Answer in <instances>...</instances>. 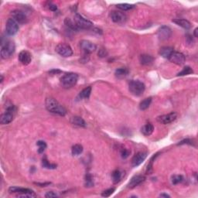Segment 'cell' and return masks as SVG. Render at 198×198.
<instances>
[{
  "mask_svg": "<svg viewBox=\"0 0 198 198\" xmlns=\"http://www.w3.org/2000/svg\"><path fill=\"white\" fill-rule=\"evenodd\" d=\"M129 70L127 69L126 67H121V68H118L116 71V76L118 78H123V77H126V76L129 74Z\"/></svg>",
  "mask_w": 198,
  "mask_h": 198,
  "instance_id": "cb8c5ba5",
  "label": "cell"
},
{
  "mask_svg": "<svg viewBox=\"0 0 198 198\" xmlns=\"http://www.w3.org/2000/svg\"><path fill=\"white\" fill-rule=\"evenodd\" d=\"M71 123L74 126H79V127H85L86 122L82 118L79 116H74L71 118Z\"/></svg>",
  "mask_w": 198,
  "mask_h": 198,
  "instance_id": "7402d4cb",
  "label": "cell"
},
{
  "mask_svg": "<svg viewBox=\"0 0 198 198\" xmlns=\"http://www.w3.org/2000/svg\"><path fill=\"white\" fill-rule=\"evenodd\" d=\"M107 54H108V53H107L106 50L105 49L101 48V50H99V51H98V56L99 57H105L107 56Z\"/></svg>",
  "mask_w": 198,
  "mask_h": 198,
  "instance_id": "f35d334b",
  "label": "cell"
},
{
  "mask_svg": "<svg viewBox=\"0 0 198 198\" xmlns=\"http://www.w3.org/2000/svg\"><path fill=\"white\" fill-rule=\"evenodd\" d=\"M194 73L192 68L191 67H185L183 70L180 73H178L177 76H184V75H188V74H191Z\"/></svg>",
  "mask_w": 198,
  "mask_h": 198,
  "instance_id": "4dcf8cb0",
  "label": "cell"
},
{
  "mask_svg": "<svg viewBox=\"0 0 198 198\" xmlns=\"http://www.w3.org/2000/svg\"><path fill=\"white\" fill-rule=\"evenodd\" d=\"M74 23L76 24L79 30L80 29L81 30H89L93 26L91 21L84 18L78 13H76L74 15Z\"/></svg>",
  "mask_w": 198,
  "mask_h": 198,
  "instance_id": "5b68a950",
  "label": "cell"
},
{
  "mask_svg": "<svg viewBox=\"0 0 198 198\" xmlns=\"http://www.w3.org/2000/svg\"><path fill=\"white\" fill-rule=\"evenodd\" d=\"M19 61L23 65H28L32 61L31 53L27 50H22L19 54Z\"/></svg>",
  "mask_w": 198,
  "mask_h": 198,
  "instance_id": "9a60e30c",
  "label": "cell"
},
{
  "mask_svg": "<svg viewBox=\"0 0 198 198\" xmlns=\"http://www.w3.org/2000/svg\"><path fill=\"white\" fill-rule=\"evenodd\" d=\"M80 47L84 53H92L96 50V45L87 40H83L80 42Z\"/></svg>",
  "mask_w": 198,
  "mask_h": 198,
  "instance_id": "30bf717a",
  "label": "cell"
},
{
  "mask_svg": "<svg viewBox=\"0 0 198 198\" xmlns=\"http://www.w3.org/2000/svg\"><path fill=\"white\" fill-rule=\"evenodd\" d=\"M169 60L173 64H176L177 65H182L185 62V56L180 52L173 51V53L170 55Z\"/></svg>",
  "mask_w": 198,
  "mask_h": 198,
  "instance_id": "4fadbf2b",
  "label": "cell"
},
{
  "mask_svg": "<svg viewBox=\"0 0 198 198\" xmlns=\"http://www.w3.org/2000/svg\"><path fill=\"white\" fill-rule=\"evenodd\" d=\"M157 36L160 40H167L171 37L172 30L167 26H162L157 31Z\"/></svg>",
  "mask_w": 198,
  "mask_h": 198,
  "instance_id": "ba28073f",
  "label": "cell"
},
{
  "mask_svg": "<svg viewBox=\"0 0 198 198\" xmlns=\"http://www.w3.org/2000/svg\"><path fill=\"white\" fill-rule=\"evenodd\" d=\"M160 197H170V196L167 195V194H161Z\"/></svg>",
  "mask_w": 198,
  "mask_h": 198,
  "instance_id": "bcb514c9",
  "label": "cell"
},
{
  "mask_svg": "<svg viewBox=\"0 0 198 198\" xmlns=\"http://www.w3.org/2000/svg\"><path fill=\"white\" fill-rule=\"evenodd\" d=\"M42 166H43V167H44V168L50 169V170H53V169L57 168V165L50 163L46 158L43 159V161H42Z\"/></svg>",
  "mask_w": 198,
  "mask_h": 198,
  "instance_id": "d6a6232c",
  "label": "cell"
},
{
  "mask_svg": "<svg viewBox=\"0 0 198 198\" xmlns=\"http://www.w3.org/2000/svg\"><path fill=\"white\" fill-rule=\"evenodd\" d=\"M177 118V114L176 112H170L169 114L166 115H163V116H160L157 117L156 120L161 124H170V123L173 122Z\"/></svg>",
  "mask_w": 198,
  "mask_h": 198,
  "instance_id": "9c48e42d",
  "label": "cell"
},
{
  "mask_svg": "<svg viewBox=\"0 0 198 198\" xmlns=\"http://www.w3.org/2000/svg\"><path fill=\"white\" fill-rule=\"evenodd\" d=\"M173 47H163L160 48V54L161 55L163 58L169 59L170 55L173 53Z\"/></svg>",
  "mask_w": 198,
  "mask_h": 198,
  "instance_id": "44dd1931",
  "label": "cell"
},
{
  "mask_svg": "<svg viewBox=\"0 0 198 198\" xmlns=\"http://www.w3.org/2000/svg\"><path fill=\"white\" fill-rule=\"evenodd\" d=\"M154 131V127L152 124L150 123H147V124L144 125L141 129V132L146 136H149L152 135V133Z\"/></svg>",
  "mask_w": 198,
  "mask_h": 198,
  "instance_id": "603a6c76",
  "label": "cell"
},
{
  "mask_svg": "<svg viewBox=\"0 0 198 198\" xmlns=\"http://www.w3.org/2000/svg\"><path fill=\"white\" fill-rule=\"evenodd\" d=\"M129 154H130V152H129V150H127V149H122V150H121V157H122V158H124V159L127 158V157L129 156Z\"/></svg>",
  "mask_w": 198,
  "mask_h": 198,
  "instance_id": "74e56055",
  "label": "cell"
},
{
  "mask_svg": "<svg viewBox=\"0 0 198 198\" xmlns=\"http://www.w3.org/2000/svg\"><path fill=\"white\" fill-rule=\"evenodd\" d=\"M111 19L116 23H124L126 21V16L119 11H112L110 14Z\"/></svg>",
  "mask_w": 198,
  "mask_h": 198,
  "instance_id": "5bb4252c",
  "label": "cell"
},
{
  "mask_svg": "<svg viewBox=\"0 0 198 198\" xmlns=\"http://www.w3.org/2000/svg\"><path fill=\"white\" fill-rule=\"evenodd\" d=\"M146 177L144 176H142V175H136V176H134L132 179L129 181V184H128V187L130 188V189H132V188H135L136 186H139V184H141L142 183H143L145 181Z\"/></svg>",
  "mask_w": 198,
  "mask_h": 198,
  "instance_id": "e0dca14e",
  "label": "cell"
},
{
  "mask_svg": "<svg viewBox=\"0 0 198 198\" xmlns=\"http://www.w3.org/2000/svg\"><path fill=\"white\" fill-rule=\"evenodd\" d=\"M111 177H112L113 183H117L121 181V177H122V173L119 170H116L113 171L112 174H111Z\"/></svg>",
  "mask_w": 198,
  "mask_h": 198,
  "instance_id": "4316f807",
  "label": "cell"
},
{
  "mask_svg": "<svg viewBox=\"0 0 198 198\" xmlns=\"http://www.w3.org/2000/svg\"><path fill=\"white\" fill-rule=\"evenodd\" d=\"M147 156V152H139L136 153L132 159V166L133 167H136L139 166L142 162L146 160Z\"/></svg>",
  "mask_w": 198,
  "mask_h": 198,
  "instance_id": "2e32d148",
  "label": "cell"
},
{
  "mask_svg": "<svg viewBox=\"0 0 198 198\" xmlns=\"http://www.w3.org/2000/svg\"><path fill=\"white\" fill-rule=\"evenodd\" d=\"M154 58L151 55L149 54H142L139 57V62L142 65L149 66L153 63Z\"/></svg>",
  "mask_w": 198,
  "mask_h": 198,
  "instance_id": "d6986e66",
  "label": "cell"
},
{
  "mask_svg": "<svg viewBox=\"0 0 198 198\" xmlns=\"http://www.w3.org/2000/svg\"><path fill=\"white\" fill-rule=\"evenodd\" d=\"M11 16H12V19L17 21L18 23H25L27 22V15L22 10L15 9L11 12Z\"/></svg>",
  "mask_w": 198,
  "mask_h": 198,
  "instance_id": "8fae6325",
  "label": "cell"
},
{
  "mask_svg": "<svg viewBox=\"0 0 198 198\" xmlns=\"http://www.w3.org/2000/svg\"><path fill=\"white\" fill-rule=\"evenodd\" d=\"M197 30H198V29L196 28L195 30H194V37H197Z\"/></svg>",
  "mask_w": 198,
  "mask_h": 198,
  "instance_id": "f6af8a7d",
  "label": "cell"
},
{
  "mask_svg": "<svg viewBox=\"0 0 198 198\" xmlns=\"http://www.w3.org/2000/svg\"><path fill=\"white\" fill-rule=\"evenodd\" d=\"M183 181V176L182 175H174L172 176V183L173 184H178Z\"/></svg>",
  "mask_w": 198,
  "mask_h": 198,
  "instance_id": "836d02e7",
  "label": "cell"
},
{
  "mask_svg": "<svg viewBox=\"0 0 198 198\" xmlns=\"http://www.w3.org/2000/svg\"><path fill=\"white\" fill-rule=\"evenodd\" d=\"M9 192L11 194H17L18 197H21L25 194H35L33 191L28 189V188L17 187V186H11L9 189Z\"/></svg>",
  "mask_w": 198,
  "mask_h": 198,
  "instance_id": "7c38bea8",
  "label": "cell"
},
{
  "mask_svg": "<svg viewBox=\"0 0 198 198\" xmlns=\"http://www.w3.org/2000/svg\"><path fill=\"white\" fill-rule=\"evenodd\" d=\"M115 191H116L115 188H110V189H108L106 190V191H104V192L101 194V196L104 197H110V196H111V194L115 192Z\"/></svg>",
  "mask_w": 198,
  "mask_h": 198,
  "instance_id": "e575fe53",
  "label": "cell"
},
{
  "mask_svg": "<svg viewBox=\"0 0 198 198\" xmlns=\"http://www.w3.org/2000/svg\"><path fill=\"white\" fill-rule=\"evenodd\" d=\"M83 152V146L80 144H76V145L73 146L72 149H71V152H72L73 156H78Z\"/></svg>",
  "mask_w": 198,
  "mask_h": 198,
  "instance_id": "83f0119b",
  "label": "cell"
},
{
  "mask_svg": "<svg viewBox=\"0 0 198 198\" xmlns=\"http://www.w3.org/2000/svg\"><path fill=\"white\" fill-rule=\"evenodd\" d=\"M45 106L50 112L57 114L58 116H64L67 113V110L63 105H61L55 98H47L45 101Z\"/></svg>",
  "mask_w": 198,
  "mask_h": 198,
  "instance_id": "6da1fadb",
  "label": "cell"
},
{
  "mask_svg": "<svg viewBox=\"0 0 198 198\" xmlns=\"http://www.w3.org/2000/svg\"><path fill=\"white\" fill-rule=\"evenodd\" d=\"M12 120H13V114L12 111H6L0 117V122L2 125L9 124Z\"/></svg>",
  "mask_w": 198,
  "mask_h": 198,
  "instance_id": "ac0fdd59",
  "label": "cell"
},
{
  "mask_svg": "<svg viewBox=\"0 0 198 198\" xmlns=\"http://www.w3.org/2000/svg\"><path fill=\"white\" fill-rule=\"evenodd\" d=\"M57 53L63 57H69L73 55V50L69 45L66 43H59L55 48Z\"/></svg>",
  "mask_w": 198,
  "mask_h": 198,
  "instance_id": "8992f818",
  "label": "cell"
},
{
  "mask_svg": "<svg viewBox=\"0 0 198 198\" xmlns=\"http://www.w3.org/2000/svg\"><path fill=\"white\" fill-rule=\"evenodd\" d=\"M78 75L75 73H67L61 78V84L64 88H71L77 84Z\"/></svg>",
  "mask_w": 198,
  "mask_h": 198,
  "instance_id": "3957f363",
  "label": "cell"
},
{
  "mask_svg": "<svg viewBox=\"0 0 198 198\" xmlns=\"http://www.w3.org/2000/svg\"><path fill=\"white\" fill-rule=\"evenodd\" d=\"M183 144H190V145H192L193 142H192V140H191V139H185V140L181 141V142H180L178 145H183Z\"/></svg>",
  "mask_w": 198,
  "mask_h": 198,
  "instance_id": "60d3db41",
  "label": "cell"
},
{
  "mask_svg": "<svg viewBox=\"0 0 198 198\" xmlns=\"http://www.w3.org/2000/svg\"><path fill=\"white\" fill-rule=\"evenodd\" d=\"M49 9L52 11H56L57 9V6H55V5H50L49 6Z\"/></svg>",
  "mask_w": 198,
  "mask_h": 198,
  "instance_id": "b9f144b4",
  "label": "cell"
},
{
  "mask_svg": "<svg viewBox=\"0 0 198 198\" xmlns=\"http://www.w3.org/2000/svg\"><path fill=\"white\" fill-rule=\"evenodd\" d=\"M173 22L176 24V25L180 26V27H183V29H186V30H189L191 28V22L188 20L184 19H176L173 20Z\"/></svg>",
  "mask_w": 198,
  "mask_h": 198,
  "instance_id": "ffe728a7",
  "label": "cell"
},
{
  "mask_svg": "<svg viewBox=\"0 0 198 198\" xmlns=\"http://www.w3.org/2000/svg\"><path fill=\"white\" fill-rule=\"evenodd\" d=\"M19 30V23L12 18H9L6 21V31L9 36H14Z\"/></svg>",
  "mask_w": 198,
  "mask_h": 198,
  "instance_id": "52a82bcc",
  "label": "cell"
},
{
  "mask_svg": "<svg viewBox=\"0 0 198 198\" xmlns=\"http://www.w3.org/2000/svg\"><path fill=\"white\" fill-rule=\"evenodd\" d=\"M65 24L67 27H69V28L71 29V30H75V31H77V30H79V29L77 28V26H76V24L74 23V22L71 21L70 19H67V18L65 19Z\"/></svg>",
  "mask_w": 198,
  "mask_h": 198,
  "instance_id": "1f68e13d",
  "label": "cell"
},
{
  "mask_svg": "<svg viewBox=\"0 0 198 198\" xmlns=\"http://www.w3.org/2000/svg\"><path fill=\"white\" fill-rule=\"evenodd\" d=\"M129 92L135 96H141L146 90V86L144 83L140 81L132 80L129 84Z\"/></svg>",
  "mask_w": 198,
  "mask_h": 198,
  "instance_id": "277c9868",
  "label": "cell"
},
{
  "mask_svg": "<svg viewBox=\"0 0 198 198\" xmlns=\"http://www.w3.org/2000/svg\"><path fill=\"white\" fill-rule=\"evenodd\" d=\"M57 197V194H55L53 191H50V192H47L45 194V197L47 198H53V197Z\"/></svg>",
  "mask_w": 198,
  "mask_h": 198,
  "instance_id": "ab89813d",
  "label": "cell"
},
{
  "mask_svg": "<svg viewBox=\"0 0 198 198\" xmlns=\"http://www.w3.org/2000/svg\"><path fill=\"white\" fill-rule=\"evenodd\" d=\"M36 184L37 185H40V186H47V185L50 184V183H36Z\"/></svg>",
  "mask_w": 198,
  "mask_h": 198,
  "instance_id": "ee69618b",
  "label": "cell"
},
{
  "mask_svg": "<svg viewBox=\"0 0 198 198\" xmlns=\"http://www.w3.org/2000/svg\"><path fill=\"white\" fill-rule=\"evenodd\" d=\"M37 145L39 146L38 152H40V153L43 152V151H44L45 148L47 147V144L45 143V142H43V141H38L37 143Z\"/></svg>",
  "mask_w": 198,
  "mask_h": 198,
  "instance_id": "d590c367",
  "label": "cell"
},
{
  "mask_svg": "<svg viewBox=\"0 0 198 198\" xmlns=\"http://www.w3.org/2000/svg\"><path fill=\"white\" fill-rule=\"evenodd\" d=\"M151 102H152V98H151V97L145 98L144 100H142V101L140 102V104H139V108H140L141 110H142V111L146 110L147 108L150 106Z\"/></svg>",
  "mask_w": 198,
  "mask_h": 198,
  "instance_id": "484cf974",
  "label": "cell"
},
{
  "mask_svg": "<svg viewBox=\"0 0 198 198\" xmlns=\"http://www.w3.org/2000/svg\"><path fill=\"white\" fill-rule=\"evenodd\" d=\"M85 184L86 187H92L94 186V181H93V177L91 174L87 173L85 176Z\"/></svg>",
  "mask_w": 198,
  "mask_h": 198,
  "instance_id": "f546056e",
  "label": "cell"
},
{
  "mask_svg": "<svg viewBox=\"0 0 198 198\" xmlns=\"http://www.w3.org/2000/svg\"><path fill=\"white\" fill-rule=\"evenodd\" d=\"M117 8L122 11H129L131 10V9H134L136 6L135 5L132 4H128V3H121V4H118L117 5Z\"/></svg>",
  "mask_w": 198,
  "mask_h": 198,
  "instance_id": "f1b7e54d",
  "label": "cell"
},
{
  "mask_svg": "<svg viewBox=\"0 0 198 198\" xmlns=\"http://www.w3.org/2000/svg\"><path fill=\"white\" fill-rule=\"evenodd\" d=\"M61 71H60V70H52V71H50V74H57V73H61Z\"/></svg>",
  "mask_w": 198,
  "mask_h": 198,
  "instance_id": "7bdbcfd3",
  "label": "cell"
},
{
  "mask_svg": "<svg viewBox=\"0 0 198 198\" xmlns=\"http://www.w3.org/2000/svg\"><path fill=\"white\" fill-rule=\"evenodd\" d=\"M16 50V46L12 40H6L5 43H2L1 57L2 59H9L13 55Z\"/></svg>",
  "mask_w": 198,
  "mask_h": 198,
  "instance_id": "7a4b0ae2",
  "label": "cell"
},
{
  "mask_svg": "<svg viewBox=\"0 0 198 198\" xmlns=\"http://www.w3.org/2000/svg\"><path fill=\"white\" fill-rule=\"evenodd\" d=\"M157 156V154H156V156H154L152 157V159L150 160V162H149V163L148 164V166H147V170H146V173L147 174H150V173L152 172V163H153V160L156 158V156Z\"/></svg>",
  "mask_w": 198,
  "mask_h": 198,
  "instance_id": "8d00e7d4",
  "label": "cell"
},
{
  "mask_svg": "<svg viewBox=\"0 0 198 198\" xmlns=\"http://www.w3.org/2000/svg\"><path fill=\"white\" fill-rule=\"evenodd\" d=\"M91 93H92V87H87L84 89H83L82 92L79 94V97L82 99H87L90 97Z\"/></svg>",
  "mask_w": 198,
  "mask_h": 198,
  "instance_id": "d4e9b609",
  "label": "cell"
}]
</instances>
